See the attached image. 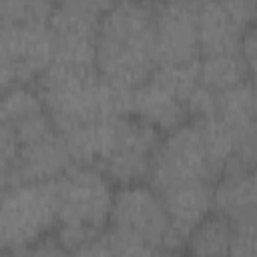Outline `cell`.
<instances>
[{"label": "cell", "mask_w": 257, "mask_h": 257, "mask_svg": "<svg viewBox=\"0 0 257 257\" xmlns=\"http://www.w3.org/2000/svg\"><path fill=\"white\" fill-rule=\"evenodd\" d=\"M155 2H110L96 34V70L108 82L137 88L157 70Z\"/></svg>", "instance_id": "obj_1"}, {"label": "cell", "mask_w": 257, "mask_h": 257, "mask_svg": "<svg viewBox=\"0 0 257 257\" xmlns=\"http://www.w3.org/2000/svg\"><path fill=\"white\" fill-rule=\"evenodd\" d=\"M36 88L60 135L102 118L131 114L135 90L108 82L96 66H68L60 62H52L36 82Z\"/></svg>", "instance_id": "obj_2"}, {"label": "cell", "mask_w": 257, "mask_h": 257, "mask_svg": "<svg viewBox=\"0 0 257 257\" xmlns=\"http://www.w3.org/2000/svg\"><path fill=\"white\" fill-rule=\"evenodd\" d=\"M58 195V225L54 235L70 251L104 235L116 187L88 165H72L54 179Z\"/></svg>", "instance_id": "obj_3"}, {"label": "cell", "mask_w": 257, "mask_h": 257, "mask_svg": "<svg viewBox=\"0 0 257 257\" xmlns=\"http://www.w3.org/2000/svg\"><path fill=\"white\" fill-rule=\"evenodd\" d=\"M58 225L56 183H24L2 189L0 243L6 253L18 251L46 235Z\"/></svg>", "instance_id": "obj_4"}, {"label": "cell", "mask_w": 257, "mask_h": 257, "mask_svg": "<svg viewBox=\"0 0 257 257\" xmlns=\"http://www.w3.org/2000/svg\"><path fill=\"white\" fill-rule=\"evenodd\" d=\"M223 173L225 169L209 153L199 124L187 120L185 124L163 133L161 143L153 155L147 183L155 191H163L167 187L193 181L217 183Z\"/></svg>", "instance_id": "obj_5"}, {"label": "cell", "mask_w": 257, "mask_h": 257, "mask_svg": "<svg viewBox=\"0 0 257 257\" xmlns=\"http://www.w3.org/2000/svg\"><path fill=\"white\" fill-rule=\"evenodd\" d=\"M58 38L48 20L0 22V86L32 84L52 66Z\"/></svg>", "instance_id": "obj_6"}, {"label": "cell", "mask_w": 257, "mask_h": 257, "mask_svg": "<svg viewBox=\"0 0 257 257\" xmlns=\"http://www.w3.org/2000/svg\"><path fill=\"white\" fill-rule=\"evenodd\" d=\"M108 231L183 253L185 239L177 233L159 193L149 183L116 187Z\"/></svg>", "instance_id": "obj_7"}, {"label": "cell", "mask_w": 257, "mask_h": 257, "mask_svg": "<svg viewBox=\"0 0 257 257\" xmlns=\"http://www.w3.org/2000/svg\"><path fill=\"white\" fill-rule=\"evenodd\" d=\"M161 137L163 133L133 114L118 116L112 147L96 165V169L114 187L147 183L153 155L161 143Z\"/></svg>", "instance_id": "obj_8"}, {"label": "cell", "mask_w": 257, "mask_h": 257, "mask_svg": "<svg viewBox=\"0 0 257 257\" xmlns=\"http://www.w3.org/2000/svg\"><path fill=\"white\" fill-rule=\"evenodd\" d=\"M197 12L199 2H155V46L159 66L195 62L201 58Z\"/></svg>", "instance_id": "obj_9"}, {"label": "cell", "mask_w": 257, "mask_h": 257, "mask_svg": "<svg viewBox=\"0 0 257 257\" xmlns=\"http://www.w3.org/2000/svg\"><path fill=\"white\" fill-rule=\"evenodd\" d=\"M199 44L203 54L241 52L247 28L257 20V2H199Z\"/></svg>", "instance_id": "obj_10"}, {"label": "cell", "mask_w": 257, "mask_h": 257, "mask_svg": "<svg viewBox=\"0 0 257 257\" xmlns=\"http://www.w3.org/2000/svg\"><path fill=\"white\" fill-rule=\"evenodd\" d=\"M74 165L64 137L54 131L38 141L20 145L16 161L6 173H0L2 189L24 183H46L64 175Z\"/></svg>", "instance_id": "obj_11"}, {"label": "cell", "mask_w": 257, "mask_h": 257, "mask_svg": "<svg viewBox=\"0 0 257 257\" xmlns=\"http://www.w3.org/2000/svg\"><path fill=\"white\" fill-rule=\"evenodd\" d=\"M215 185L209 181H193L157 191L177 233L187 239V235L215 211Z\"/></svg>", "instance_id": "obj_12"}, {"label": "cell", "mask_w": 257, "mask_h": 257, "mask_svg": "<svg viewBox=\"0 0 257 257\" xmlns=\"http://www.w3.org/2000/svg\"><path fill=\"white\" fill-rule=\"evenodd\" d=\"M131 114L159 133H169L189 120L187 104L153 76L133 90Z\"/></svg>", "instance_id": "obj_13"}, {"label": "cell", "mask_w": 257, "mask_h": 257, "mask_svg": "<svg viewBox=\"0 0 257 257\" xmlns=\"http://www.w3.org/2000/svg\"><path fill=\"white\" fill-rule=\"evenodd\" d=\"M215 211L231 223L257 217V173H225L215 185Z\"/></svg>", "instance_id": "obj_14"}, {"label": "cell", "mask_w": 257, "mask_h": 257, "mask_svg": "<svg viewBox=\"0 0 257 257\" xmlns=\"http://www.w3.org/2000/svg\"><path fill=\"white\" fill-rule=\"evenodd\" d=\"M110 2L64 0L54 2L50 12V26L56 38H96L102 12Z\"/></svg>", "instance_id": "obj_15"}, {"label": "cell", "mask_w": 257, "mask_h": 257, "mask_svg": "<svg viewBox=\"0 0 257 257\" xmlns=\"http://www.w3.org/2000/svg\"><path fill=\"white\" fill-rule=\"evenodd\" d=\"M233 239L231 221L213 211L185 239V257H229Z\"/></svg>", "instance_id": "obj_16"}, {"label": "cell", "mask_w": 257, "mask_h": 257, "mask_svg": "<svg viewBox=\"0 0 257 257\" xmlns=\"http://www.w3.org/2000/svg\"><path fill=\"white\" fill-rule=\"evenodd\" d=\"M199 80L203 86L221 92L251 80V74L241 52H219V54L201 56Z\"/></svg>", "instance_id": "obj_17"}, {"label": "cell", "mask_w": 257, "mask_h": 257, "mask_svg": "<svg viewBox=\"0 0 257 257\" xmlns=\"http://www.w3.org/2000/svg\"><path fill=\"white\" fill-rule=\"evenodd\" d=\"M46 110L44 100L36 86L32 84H18L8 90H2L0 100V122L14 124L26 116Z\"/></svg>", "instance_id": "obj_18"}, {"label": "cell", "mask_w": 257, "mask_h": 257, "mask_svg": "<svg viewBox=\"0 0 257 257\" xmlns=\"http://www.w3.org/2000/svg\"><path fill=\"white\" fill-rule=\"evenodd\" d=\"M255 169H257V114L241 131L235 149L225 165V173H249Z\"/></svg>", "instance_id": "obj_19"}, {"label": "cell", "mask_w": 257, "mask_h": 257, "mask_svg": "<svg viewBox=\"0 0 257 257\" xmlns=\"http://www.w3.org/2000/svg\"><path fill=\"white\" fill-rule=\"evenodd\" d=\"M52 8H54V2H44V0H2L0 22L48 20Z\"/></svg>", "instance_id": "obj_20"}, {"label": "cell", "mask_w": 257, "mask_h": 257, "mask_svg": "<svg viewBox=\"0 0 257 257\" xmlns=\"http://www.w3.org/2000/svg\"><path fill=\"white\" fill-rule=\"evenodd\" d=\"M106 237H108L116 257H183V253L155 247V245H149L145 241L114 233V231H106Z\"/></svg>", "instance_id": "obj_21"}, {"label": "cell", "mask_w": 257, "mask_h": 257, "mask_svg": "<svg viewBox=\"0 0 257 257\" xmlns=\"http://www.w3.org/2000/svg\"><path fill=\"white\" fill-rule=\"evenodd\" d=\"M10 257H74V253L60 243V239L52 233L42 237L40 241H34L32 245H26L18 251H12Z\"/></svg>", "instance_id": "obj_22"}, {"label": "cell", "mask_w": 257, "mask_h": 257, "mask_svg": "<svg viewBox=\"0 0 257 257\" xmlns=\"http://www.w3.org/2000/svg\"><path fill=\"white\" fill-rule=\"evenodd\" d=\"M72 253H74V257H116L106 233L88 241V243H84V245H80Z\"/></svg>", "instance_id": "obj_23"}, {"label": "cell", "mask_w": 257, "mask_h": 257, "mask_svg": "<svg viewBox=\"0 0 257 257\" xmlns=\"http://www.w3.org/2000/svg\"><path fill=\"white\" fill-rule=\"evenodd\" d=\"M253 106H255V112H257V80H253Z\"/></svg>", "instance_id": "obj_24"}, {"label": "cell", "mask_w": 257, "mask_h": 257, "mask_svg": "<svg viewBox=\"0 0 257 257\" xmlns=\"http://www.w3.org/2000/svg\"><path fill=\"white\" fill-rule=\"evenodd\" d=\"M2 257H10V253H6V251H4V253H2Z\"/></svg>", "instance_id": "obj_25"}, {"label": "cell", "mask_w": 257, "mask_h": 257, "mask_svg": "<svg viewBox=\"0 0 257 257\" xmlns=\"http://www.w3.org/2000/svg\"><path fill=\"white\" fill-rule=\"evenodd\" d=\"M255 24H257V20H255Z\"/></svg>", "instance_id": "obj_26"}, {"label": "cell", "mask_w": 257, "mask_h": 257, "mask_svg": "<svg viewBox=\"0 0 257 257\" xmlns=\"http://www.w3.org/2000/svg\"><path fill=\"white\" fill-rule=\"evenodd\" d=\"M255 173H257V169H255Z\"/></svg>", "instance_id": "obj_27"}]
</instances>
